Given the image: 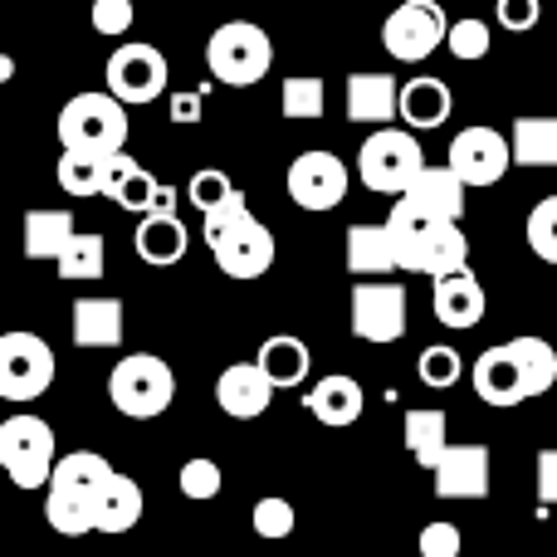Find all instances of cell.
<instances>
[{
  "mask_svg": "<svg viewBox=\"0 0 557 557\" xmlns=\"http://www.w3.org/2000/svg\"><path fill=\"white\" fill-rule=\"evenodd\" d=\"M386 231L396 245V264L406 274H431V278H450L470 270V240H465L460 221H445V215L416 206L411 196L392 201L386 215Z\"/></svg>",
  "mask_w": 557,
  "mask_h": 557,
  "instance_id": "obj_1",
  "label": "cell"
},
{
  "mask_svg": "<svg viewBox=\"0 0 557 557\" xmlns=\"http://www.w3.org/2000/svg\"><path fill=\"white\" fill-rule=\"evenodd\" d=\"M113 465L94 450H74L59 455L54 480L45 490V519L54 533L64 539H84V533H98V504H103V490L113 484Z\"/></svg>",
  "mask_w": 557,
  "mask_h": 557,
  "instance_id": "obj_2",
  "label": "cell"
},
{
  "mask_svg": "<svg viewBox=\"0 0 557 557\" xmlns=\"http://www.w3.org/2000/svg\"><path fill=\"white\" fill-rule=\"evenodd\" d=\"M59 147L64 152H123L127 147V103L113 94H74L64 108H59Z\"/></svg>",
  "mask_w": 557,
  "mask_h": 557,
  "instance_id": "obj_3",
  "label": "cell"
},
{
  "mask_svg": "<svg viewBox=\"0 0 557 557\" xmlns=\"http://www.w3.org/2000/svg\"><path fill=\"white\" fill-rule=\"evenodd\" d=\"M59 465L54 425L29 411H15L0 421V470L10 474L15 490H49Z\"/></svg>",
  "mask_w": 557,
  "mask_h": 557,
  "instance_id": "obj_4",
  "label": "cell"
},
{
  "mask_svg": "<svg viewBox=\"0 0 557 557\" xmlns=\"http://www.w3.org/2000/svg\"><path fill=\"white\" fill-rule=\"evenodd\" d=\"M421 172H425V152L411 127H376L362 143V152H357V176H362V186L376 196H392V201H401Z\"/></svg>",
  "mask_w": 557,
  "mask_h": 557,
  "instance_id": "obj_5",
  "label": "cell"
},
{
  "mask_svg": "<svg viewBox=\"0 0 557 557\" xmlns=\"http://www.w3.org/2000/svg\"><path fill=\"white\" fill-rule=\"evenodd\" d=\"M108 401L133 421H157L166 406L176 401V372L172 362L152 352H127L123 362L108 372Z\"/></svg>",
  "mask_w": 557,
  "mask_h": 557,
  "instance_id": "obj_6",
  "label": "cell"
},
{
  "mask_svg": "<svg viewBox=\"0 0 557 557\" xmlns=\"http://www.w3.org/2000/svg\"><path fill=\"white\" fill-rule=\"evenodd\" d=\"M206 64L221 84L255 88L274 69V45L255 20H225V25H215L211 45H206Z\"/></svg>",
  "mask_w": 557,
  "mask_h": 557,
  "instance_id": "obj_7",
  "label": "cell"
},
{
  "mask_svg": "<svg viewBox=\"0 0 557 557\" xmlns=\"http://www.w3.org/2000/svg\"><path fill=\"white\" fill-rule=\"evenodd\" d=\"M54 347L45 343L39 333H25V327H15V333L0 337V396L15 406L25 401H39V396L54 386Z\"/></svg>",
  "mask_w": 557,
  "mask_h": 557,
  "instance_id": "obj_8",
  "label": "cell"
},
{
  "mask_svg": "<svg viewBox=\"0 0 557 557\" xmlns=\"http://www.w3.org/2000/svg\"><path fill=\"white\" fill-rule=\"evenodd\" d=\"M450 25L455 20L445 15L441 0H401V5L382 20V45H386V54L401 59V64H421V59H431L435 49L450 39Z\"/></svg>",
  "mask_w": 557,
  "mask_h": 557,
  "instance_id": "obj_9",
  "label": "cell"
},
{
  "mask_svg": "<svg viewBox=\"0 0 557 557\" xmlns=\"http://www.w3.org/2000/svg\"><path fill=\"white\" fill-rule=\"evenodd\" d=\"M108 94L133 103H157L172 84V64L157 45H143V39H123V45L108 54Z\"/></svg>",
  "mask_w": 557,
  "mask_h": 557,
  "instance_id": "obj_10",
  "label": "cell"
},
{
  "mask_svg": "<svg viewBox=\"0 0 557 557\" xmlns=\"http://www.w3.org/2000/svg\"><path fill=\"white\" fill-rule=\"evenodd\" d=\"M347 186H352V172L333 152H298L284 176V191L298 211H337L347 201Z\"/></svg>",
  "mask_w": 557,
  "mask_h": 557,
  "instance_id": "obj_11",
  "label": "cell"
},
{
  "mask_svg": "<svg viewBox=\"0 0 557 557\" xmlns=\"http://www.w3.org/2000/svg\"><path fill=\"white\" fill-rule=\"evenodd\" d=\"M445 162L455 166V176H460L470 191H480V186L504 182V172L513 166V143L499 133V127L474 123V127H465V133H455Z\"/></svg>",
  "mask_w": 557,
  "mask_h": 557,
  "instance_id": "obj_12",
  "label": "cell"
},
{
  "mask_svg": "<svg viewBox=\"0 0 557 557\" xmlns=\"http://www.w3.org/2000/svg\"><path fill=\"white\" fill-rule=\"evenodd\" d=\"M352 333L362 343H401L406 337V288L396 278H357Z\"/></svg>",
  "mask_w": 557,
  "mask_h": 557,
  "instance_id": "obj_13",
  "label": "cell"
},
{
  "mask_svg": "<svg viewBox=\"0 0 557 557\" xmlns=\"http://www.w3.org/2000/svg\"><path fill=\"white\" fill-rule=\"evenodd\" d=\"M211 255H215V270H221L225 278L250 284V278L270 274V264H274V231L250 211L245 221H235L221 240H211Z\"/></svg>",
  "mask_w": 557,
  "mask_h": 557,
  "instance_id": "obj_14",
  "label": "cell"
},
{
  "mask_svg": "<svg viewBox=\"0 0 557 557\" xmlns=\"http://www.w3.org/2000/svg\"><path fill=\"white\" fill-rule=\"evenodd\" d=\"M274 392L278 386L270 382V372H264L260 362H235L215 376V406H221L231 421H255V416H264Z\"/></svg>",
  "mask_w": 557,
  "mask_h": 557,
  "instance_id": "obj_15",
  "label": "cell"
},
{
  "mask_svg": "<svg viewBox=\"0 0 557 557\" xmlns=\"http://www.w3.org/2000/svg\"><path fill=\"white\" fill-rule=\"evenodd\" d=\"M470 382H474V396H480L484 406H499V411L529 401V386H523V372H519V362H513L509 343L484 347L470 367Z\"/></svg>",
  "mask_w": 557,
  "mask_h": 557,
  "instance_id": "obj_16",
  "label": "cell"
},
{
  "mask_svg": "<svg viewBox=\"0 0 557 557\" xmlns=\"http://www.w3.org/2000/svg\"><path fill=\"white\" fill-rule=\"evenodd\" d=\"M431 474L441 499H490V450L484 445H450Z\"/></svg>",
  "mask_w": 557,
  "mask_h": 557,
  "instance_id": "obj_17",
  "label": "cell"
},
{
  "mask_svg": "<svg viewBox=\"0 0 557 557\" xmlns=\"http://www.w3.org/2000/svg\"><path fill=\"white\" fill-rule=\"evenodd\" d=\"M347 117L367 127H392V117H401V84L392 74H352L347 78Z\"/></svg>",
  "mask_w": 557,
  "mask_h": 557,
  "instance_id": "obj_18",
  "label": "cell"
},
{
  "mask_svg": "<svg viewBox=\"0 0 557 557\" xmlns=\"http://www.w3.org/2000/svg\"><path fill=\"white\" fill-rule=\"evenodd\" d=\"M186 245H191V231L182 225V215L172 211H152L137 221L133 231V250L143 264H157V270H166V264H182L186 260Z\"/></svg>",
  "mask_w": 557,
  "mask_h": 557,
  "instance_id": "obj_19",
  "label": "cell"
},
{
  "mask_svg": "<svg viewBox=\"0 0 557 557\" xmlns=\"http://www.w3.org/2000/svg\"><path fill=\"white\" fill-rule=\"evenodd\" d=\"M431 308H435V318H441L445 327L465 333V327H480L484 323V308H490V298H484L480 278L465 270V274H450V278H435Z\"/></svg>",
  "mask_w": 557,
  "mask_h": 557,
  "instance_id": "obj_20",
  "label": "cell"
},
{
  "mask_svg": "<svg viewBox=\"0 0 557 557\" xmlns=\"http://www.w3.org/2000/svg\"><path fill=\"white\" fill-rule=\"evenodd\" d=\"M69 333H74L78 347H117L123 343V333H127L123 298H108V294L78 298L74 318H69Z\"/></svg>",
  "mask_w": 557,
  "mask_h": 557,
  "instance_id": "obj_21",
  "label": "cell"
},
{
  "mask_svg": "<svg viewBox=\"0 0 557 557\" xmlns=\"http://www.w3.org/2000/svg\"><path fill=\"white\" fill-rule=\"evenodd\" d=\"M304 406L313 411V421H323V425H333V431H343V425H352L357 416H362L367 396H362V382H357V376L333 372V376H318Z\"/></svg>",
  "mask_w": 557,
  "mask_h": 557,
  "instance_id": "obj_22",
  "label": "cell"
},
{
  "mask_svg": "<svg viewBox=\"0 0 557 557\" xmlns=\"http://www.w3.org/2000/svg\"><path fill=\"white\" fill-rule=\"evenodd\" d=\"M450 84L435 74H421L411 78V84H401V123L411 127V133H431V127H445L450 123Z\"/></svg>",
  "mask_w": 557,
  "mask_h": 557,
  "instance_id": "obj_23",
  "label": "cell"
},
{
  "mask_svg": "<svg viewBox=\"0 0 557 557\" xmlns=\"http://www.w3.org/2000/svg\"><path fill=\"white\" fill-rule=\"evenodd\" d=\"M347 270H352L357 278H392V270H401L396 264V245H392V231L372 221L352 225L347 231Z\"/></svg>",
  "mask_w": 557,
  "mask_h": 557,
  "instance_id": "obj_24",
  "label": "cell"
},
{
  "mask_svg": "<svg viewBox=\"0 0 557 557\" xmlns=\"http://www.w3.org/2000/svg\"><path fill=\"white\" fill-rule=\"evenodd\" d=\"M411 196L416 206H425V211L445 215V221H460L465 215V201H470V186L455 176L450 162H425V172L411 182Z\"/></svg>",
  "mask_w": 557,
  "mask_h": 557,
  "instance_id": "obj_25",
  "label": "cell"
},
{
  "mask_svg": "<svg viewBox=\"0 0 557 557\" xmlns=\"http://www.w3.org/2000/svg\"><path fill=\"white\" fill-rule=\"evenodd\" d=\"M401 435H406L411 460L421 465V470H435V465L445 460V450H450V416L435 411V406H416V411H406Z\"/></svg>",
  "mask_w": 557,
  "mask_h": 557,
  "instance_id": "obj_26",
  "label": "cell"
},
{
  "mask_svg": "<svg viewBox=\"0 0 557 557\" xmlns=\"http://www.w3.org/2000/svg\"><path fill=\"white\" fill-rule=\"evenodd\" d=\"M509 143H513V166H529V172L557 166V117L553 113L513 117Z\"/></svg>",
  "mask_w": 557,
  "mask_h": 557,
  "instance_id": "obj_27",
  "label": "cell"
},
{
  "mask_svg": "<svg viewBox=\"0 0 557 557\" xmlns=\"http://www.w3.org/2000/svg\"><path fill=\"white\" fill-rule=\"evenodd\" d=\"M78 235L74 215L69 211H49V206H39V211H25V260H49L59 264V255L69 250V240Z\"/></svg>",
  "mask_w": 557,
  "mask_h": 557,
  "instance_id": "obj_28",
  "label": "cell"
},
{
  "mask_svg": "<svg viewBox=\"0 0 557 557\" xmlns=\"http://www.w3.org/2000/svg\"><path fill=\"white\" fill-rule=\"evenodd\" d=\"M255 362L270 372V382L278 386V392H284V386H304L308 372H313V352H308V343L304 337H294V333L264 337V347H260Z\"/></svg>",
  "mask_w": 557,
  "mask_h": 557,
  "instance_id": "obj_29",
  "label": "cell"
},
{
  "mask_svg": "<svg viewBox=\"0 0 557 557\" xmlns=\"http://www.w3.org/2000/svg\"><path fill=\"white\" fill-rule=\"evenodd\" d=\"M509 352H513V362H519V372H523L529 401L533 396H548L557 386V347L548 343V337H533V333L509 337Z\"/></svg>",
  "mask_w": 557,
  "mask_h": 557,
  "instance_id": "obj_30",
  "label": "cell"
},
{
  "mask_svg": "<svg viewBox=\"0 0 557 557\" xmlns=\"http://www.w3.org/2000/svg\"><path fill=\"white\" fill-rule=\"evenodd\" d=\"M143 490H137V480H127V474H113V484L103 490V504H98V533H133L137 523H143Z\"/></svg>",
  "mask_w": 557,
  "mask_h": 557,
  "instance_id": "obj_31",
  "label": "cell"
},
{
  "mask_svg": "<svg viewBox=\"0 0 557 557\" xmlns=\"http://www.w3.org/2000/svg\"><path fill=\"white\" fill-rule=\"evenodd\" d=\"M59 278H69V284H94V278H103L108 270V245H103V235H94V231H78L74 240H69V250L59 255Z\"/></svg>",
  "mask_w": 557,
  "mask_h": 557,
  "instance_id": "obj_32",
  "label": "cell"
},
{
  "mask_svg": "<svg viewBox=\"0 0 557 557\" xmlns=\"http://www.w3.org/2000/svg\"><path fill=\"white\" fill-rule=\"evenodd\" d=\"M103 152H59V191L84 201V196H103Z\"/></svg>",
  "mask_w": 557,
  "mask_h": 557,
  "instance_id": "obj_33",
  "label": "cell"
},
{
  "mask_svg": "<svg viewBox=\"0 0 557 557\" xmlns=\"http://www.w3.org/2000/svg\"><path fill=\"white\" fill-rule=\"evenodd\" d=\"M278 108H284V117H294V123H318V117H323V108H327V84L318 74L284 78Z\"/></svg>",
  "mask_w": 557,
  "mask_h": 557,
  "instance_id": "obj_34",
  "label": "cell"
},
{
  "mask_svg": "<svg viewBox=\"0 0 557 557\" xmlns=\"http://www.w3.org/2000/svg\"><path fill=\"white\" fill-rule=\"evenodd\" d=\"M416 376H421L425 386H435V392H450V386L465 376V357L455 352L450 343H431L421 357H416Z\"/></svg>",
  "mask_w": 557,
  "mask_h": 557,
  "instance_id": "obj_35",
  "label": "cell"
},
{
  "mask_svg": "<svg viewBox=\"0 0 557 557\" xmlns=\"http://www.w3.org/2000/svg\"><path fill=\"white\" fill-rule=\"evenodd\" d=\"M235 191H240V186H235L231 176L221 172V166H201V172H191V182H186V201H191L201 215L221 211V206L231 201Z\"/></svg>",
  "mask_w": 557,
  "mask_h": 557,
  "instance_id": "obj_36",
  "label": "cell"
},
{
  "mask_svg": "<svg viewBox=\"0 0 557 557\" xmlns=\"http://www.w3.org/2000/svg\"><path fill=\"white\" fill-rule=\"evenodd\" d=\"M523 235H529V250L539 255L543 264H557V196H543V201L533 206Z\"/></svg>",
  "mask_w": 557,
  "mask_h": 557,
  "instance_id": "obj_37",
  "label": "cell"
},
{
  "mask_svg": "<svg viewBox=\"0 0 557 557\" xmlns=\"http://www.w3.org/2000/svg\"><path fill=\"white\" fill-rule=\"evenodd\" d=\"M445 49H450L460 64H474V59H484L494 49V35H490V25H484V20H455Z\"/></svg>",
  "mask_w": 557,
  "mask_h": 557,
  "instance_id": "obj_38",
  "label": "cell"
},
{
  "mask_svg": "<svg viewBox=\"0 0 557 557\" xmlns=\"http://www.w3.org/2000/svg\"><path fill=\"white\" fill-rule=\"evenodd\" d=\"M113 206H117V211H133V215H152L157 206H162V182H157L152 172H143V166H137V172L123 182V191L113 196Z\"/></svg>",
  "mask_w": 557,
  "mask_h": 557,
  "instance_id": "obj_39",
  "label": "cell"
},
{
  "mask_svg": "<svg viewBox=\"0 0 557 557\" xmlns=\"http://www.w3.org/2000/svg\"><path fill=\"white\" fill-rule=\"evenodd\" d=\"M176 484H182V494L186 499H215L221 494V484H225V474H221V465L215 460H206V455H196V460H186L182 465V474H176Z\"/></svg>",
  "mask_w": 557,
  "mask_h": 557,
  "instance_id": "obj_40",
  "label": "cell"
},
{
  "mask_svg": "<svg viewBox=\"0 0 557 557\" xmlns=\"http://www.w3.org/2000/svg\"><path fill=\"white\" fill-rule=\"evenodd\" d=\"M250 523H255V533L260 539H288L294 533V523H298V513H294V504L288 499H260L255 504V513H250Z\"/></svg>",
  "mask_w": 557,
  "mask_h": 557,
  "instance_id": "obj_41",
  "label": "cell"
},
{
  "mask_svg": "<svg viewBox=\"0 0 557 557\" xmlns=\"http://www.w3.org/2000/svg\"><path fill=\"white\" fill-rule=\"evenodd\" d=\"M88 20H94L98 35H127L137 20V5L133 0H94V10H88Z\"/></svg>",
  "mask_w": 557,
  "mask_h": 557,
  "instance_id": "obj_42",
  "label": "cell"
},
{
  "mask_svg": "<svg viewBox=\"0 0 557 557\" xmlns=\"http://www.w3.org/2000/svg\"><path fill=\"white\" fill-rule=\"evenodd\" d=\"M416 548H421V557H465L460 553L465 539H460V529H455V523H425Z\"/></svg>",
  "mask_w": 557,
  "mask_h": 557,
  "instance_id": "obj_43",
  "label": "cell"
},
{
  "mask_svg": "<svg viewBox=\"0 0 557 557\" xmlns=\"http://www.w3.org/2000/svg\"><path fill=\"white\" fill-rule=\"evenodd\" d=\"M245 215H250V196H245V191H235L231 201L221 206V211L201 215V235H206V245H211V240H221V235L231 231L235 221H245Z\"/></svg>",
  "mask_w": 557,
  "mask_h": 557,
  "instance_id": "obj_44",
  "label": "cell"
},
{
  "mask_svg": "<svg viewBox=\"0 0 557 557\" xmlns=\"http://www.w3.org/2000/svg\"><path fill=\"white\" fill-rule=\"evenodd\" d=\"M543 15L539 0H494V20H499L509 35H523V29H533Z\"/></svg>",
  "mask_w": 557,
  "mask_h": 557,
  "instance_id": "obj_45",
  "label": "cell"
},
{
  "mask_svg": "<svg viewBox=\"0 0 557 557\" xmlns=\"http://www.w3.org/2000/svg\"><path fill=\"white\" fill-rule=\"evenodd\" d=\"M133 172H137V157L133 152H108V162H103V196H108V201L123 191V182Z\"/></svg>",
  "mask_w": 557,
  "mask_h": 557,
  "instance_id": "obj_46",
  "label": "cell"
},
{
  "mask_svg": "<svg viewBox=\"0 0 557 557\" xmlns=\"http://www.w3.org/2000/svg\"><path fill=\"white\" fill-rule=\"evenodd\" d=\"M539 499L543 504H557V450H543L539 455Z\"/></svg>",
  "mask_w": 557,
  "mask_h": 557,
  "instance_id": "obj_47",
  "label": "cell"
},
{
  "mask_svg": "<svg viewBox=\"0 0 557 557\" xmlns=\"http://www.w3.org/2000/svg\"><path fill=\"white\" fill-rule=\"evenodd\" d=\"M172 123H201V94H172Z\"/></svg>",
  "mask_w": 557,
  "mask_h": 557,
  "instance_id": "obj_48",
  "label": "cell"
},
{
  "mask_svg": "<svg viewBox=\"0 0 557 557\" xmlns=\"http://www.w3.org/2000/svg\"><path fill=\"white\" fill-rule=\"evenodd\" d=\"M201 5H211V0H201Z\"/></svg>",
  "mask_w": 557,
  "mask_h": 557,
  "instance_id": "obj_49",
  "label": "cell"
},
{
  "mask_svg": "<svg viewBox=\"0 0 557 557\" xmlns=\"http://www.w3.org/2000/svg\"><path fill=\"white\" fill-rule=\"evenodd\" d=\"M553 543H557V533H553Z\"/></svg>",
  "mask_w": 557,
  "mask_h": 557,
  "instance_id": "obj_50",
  "label": "cell"
}]
</instances>
